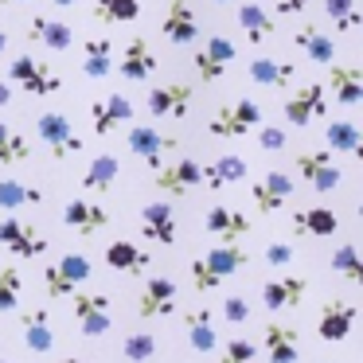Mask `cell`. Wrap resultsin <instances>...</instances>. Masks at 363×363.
<instances>
[{"instance_id": "6da1fadb", "label": "cell", "mask_w": 363, "mask_h": 363, "mask_svg": "<svg viewBox=\"0 0 363 363\" xmlns=\"http://www.w3.org/2000/svg\"><path fill=\"white\" fill-rule=\"evenodd\" d=\"M90 277H94V266H90L86 254H63L59 262H51V266L43 269V293H48L51 301H67V297H74Z\"/></svg>"}, {"instance_id": "7a4b0ae2", "label": "cell", "mask_w": 363, "mask_h": 363, "mask_svg": "<svg viewBox=\"0 0 363 363\" xmlns=\"http://www.w3.org/2000/svg\"><path fill=\"white\" fill-rule=\"evenodd\" d=\"M258 125H262V106L254 102V98L227 102V106H219V110L207 118V133L223 137V141H230V137H250Z\"/></svg>"}, {"instance_id": "3957f363", "label": "cell", "mask_w": 363, "mask_h": 363, "mask_svg": "<svg viewBox=\"0 0 363 363\" xmlns=\"http://www.w3.org/2000/svg\"><path fill=\"white\" fill-rule=\"evenodd\" d=\"M9 79L16 82L24 94H32V98H51V94H59L63 90V74L59 71H51L43 59H35V55H16L9 63Z\"/></svg>"}, {"instance_id": "277c9868", "label": "cell", "mask_w": 363, "mask_h": 363, "mask_svg": "<svg viewBox=\"0 0 363 363\" xmlns=\"http://www.w3.org/2000/svg\"><path fill=\"white\" fill-rule=\"evenodd\" d=\"M0 246H4L12 258H20V262L43 258V254H48V238H43V230L32 227V223H24L16 211H9L4 219H0Z\"/></svg>"}, {"instance_id": "5b68a950", "label": "cell", "mask_w": 363, "mask_h": 363, "mask_svg": "<svg viewBox=\"0 0 363 363\" xmlns=\"http://www.w3.org/2000/svg\"><path fill=\"white\" fill-rule=\"evenodd\" d=\"M35 133L43 137V145L51 149V157L55 160H71L82 152V137L74 133L71 118L59 110H43L40 118H35Z\"/></svg>"}, {"instance_id": "8992f818", "label": "cell", "mask_w": 363, "mask_h": 363, "mask_svg": "<svg viewBox=\"0 0 363 363\" xmlns=\"http://www.w3.org/2000/svg\"><path fill=\"white\" fill-rule=\"evenodd\" d=\"M293 168H297L301 180H305L313 191H320V196L336 191L340 180H344V172H340V164L332 160L328 149H301L297 160H293Z\"/></svg>"}, {"instance_id": "52a82bcc", "label": "cell", "mask_w": 363, "mask_h": 363, "mask_svg": "<svg viewBox=\"0 0 363 363\" xmlns=\"http://www.w3.org/2000/svg\"><path fill=\"white\" fill-rule=\"evenodd\" d=\"M74 324L82 328V336H106L113 328V301L110 293H74L71 297Z\"/></svg>"}, {"instance_id": "ba28073f", "label": "cell", "mask_w": 363, "mask_h": 363, "mask_svg": "<svg viewBox=\"0 0 363 363\" xmlns=\"http://www.w3.org/2000/svg\"><path fill=\"white\" fill-rule=\"evenodd\" d=\"M152 184H157V191H164L168 199H184L188 191H196L199 184H203V164L191 157H180L172 160V164H160L157 172H152Z\"/></svg>"}, {"instance_id": "9c48e42d", "label": "cell", "mask_w": 363, "mask_h": 363, "mask_svg": "<svg viewBox=\"0 0 363 363\" xmlns=\"http://www.w3.org/2000/svg\"><path fill=\"white\" fill-rule=\"evenodd\" d=\"M281 110H285V121H289V125L305 129L308 121L328 113V90H324V82H301V86L285 98Z\"/></svg>"}, {"instance_id": "30bf717a", "label": "cell", "mask_w": 363, "mask_h": 363, "mask_svg": "<svg viewBox=\"0 0 363 363\" xmlns=\"http://www.w3.org/2000/svg\"><path fill=\"white\" fill-rule=\"evenodd\" d=\"M238 59V43H230L227 35H211V40L203 43V48L191 55V67H196V74L203 82H215L227 74V67Z\"/></svg>"}, {"instance_id": "8fae6325", "label": "cell", "mask_w": 363, "mask_h": 363, "mask_svg": "<svg viewBox=\"0 0 363 363\" xmlns=\"http://www.w3.org/2000/svg\"><path fill=\"white\" fill-rule=\"evenodd\" d=\"M145 110L152 118H188L191 110V86L188 82H157L145 98Z\"/></svg>"}, {"instance_id": "7c38bea8", "label": "cell", "mask_w": 363, "mask_h": 363, "mask_svg": "<svg viewBox=\"0 0 363 363\" xmlns=\"http://www.w3.org/2000/svg\"><path fill=\"white\" fill-rule=\"evenodd\" d=\"M141 235L157 246H176L180 227H176V207L168 199H152L141 207Z\"/></svg>"}, {"instance_id": "4fadbf2b", "label": "cell", "mask_w": 363, "mask_h": 363, "mask_svg": "<svg viewBox=\"0 0 363 363\" xmlns=\"http://www.w3.org/2000/svg\"><path fill=\"white\" fill-rule=\"evenodd\" d=\"M176 313V281L172 277H149L145 289L137 293V316L141 320H160Z\"/></svg>"}, {"instance_id": "5bb4252c", "label": "cell", "mask_w": 363, "mask_h": 363, "mask_svg": "<svg viewBox=\"0 0 363 363\" xmlns=\"http://www.w3.org/2000/svg\"><path fill=\"white\" fill-rule=\"evenodd\" d=\"M125 145H129V152L141 157L149 168H160L164 164V152L176 149V137H164L160 129H152V125H133L125 133Z\"/></svg>"}, {"instance_id": "9a60e30c", "label": "cell", "mask_w": 363, "mask_h": 363, "mask_svg": "<svg viewBox=\"0 0 363 363\" xmlns=\"http://www.w3.org/2000/svg\"><path fill=\"white\" fill-rule=\"evenodd\" d=\"M293 188H297L293 176L281 172V168H274V172H266L250 188V199H254V207H258L262 215H274V211H281V207H285V199L293 196Z\"/></svg>"}, {"instance_id": "2e32d148", "label": "cell", "mask_w": 363, "mask_h": 363, "mask_svg": "<svg viewBox=\"0 0 363 363\" xmlns=\"http://www.w3.org/2000/svg\"><path fill=\"white\" fill-rule=\"evenodd\" d=\"M113 67H118L121 79L141 82V79H149V74L157 71V55H152V48H149L145 35H133V40H125V48H121V55L113 59Z\"/></svg>"}, {"instance_id": "e0dca14e", "label": "cell", "mask_w": 363, "mask_h": 363, "mask_svg": "<svg viewBox=\"0 0 363 363\" xmlns=\"http://www.w3.org/2000/svg\"><path fill=\"white\" fill-rule=\"evenodd\" d=\"M63 223L74 230V235L90 238V235H98V230L110 227V211H106L102 203H94V199H67Z\"/></svg>"}, {"instance_id": "ac0fdd59", "label": "cell", "mask_w": 363, "mask_h": 363, "mask_svg": "<svg viewBox=\"0 0 363 363\" xmlns=\"http://www.w3.org/2000/svg\"><path fill=\"white\" fill-rule=\"evenodd\" d=\"M133 110L137 106L129 102L125 94H106V98H98V102L90 106V125H94L98 137H110L118 125L133 121Z\"/></svg>"}, {"instance_id": "d6986e66", "label": "cell", "mask_w": 363, "mask_h": 363, "mask_svg": "<svg viewBox=\"0 0 363 363\" xmlns=\"http://www.w3.org/2000/svg\"><path fill=\"white\" fill-rule=\"evenodd\" d=\"M355 324V308L352 301H324L320 305V316H316V336L328 340V344H340V340H347V332H352Z\"/></svg>"}, {"instance_id": "ffe728a7", "label": "cell", "mask_w": 363, "mask_h": 363, "mask_svg": "<svg viewBox=\"0 0 363 363\" xmlns=\"http://www.w3.org/2000/svg\"><path fill=\"white\" fill-rule=\"evenodd\" d=\"M20 336H24L28 352H35V355H48L59 344L48 308H28V313H20Z\"/></svg>"}, {"instance_id": "44dd1931", "label": "cell", "mask_w": 363, "mask_h": 363, "mask_svg": "<svg viewBox=\"0 0 363 363\" xmlns=\"http://www.w3.org/2000/svg\"><path fill=\"white\" fill-rule=\"evenodd\" d=\"M160 32H164L168 43H176V48H184V43H196L199 35V16L191 12V4H184V0H172L164 12V20H160Z\"/></svg>"}, {"instance_id": "7402d4cb", "label": "cell", "mask_w": 363, "mask_h": 363, "mask_svg": "<svg viewBox=\"0 0 363 363\" xmlns=\"http://www.w3.org/2000/svg\"><path fill=\"white\" fill-rule=\"evenodd\" d=\"M28 40L40 43V48H48V51H67L74 43V32H71V24H63V20L48 16V12H35V16L28 20Z\"/></svg>"}, {"instance_id": "603a6c76", "label": "cell", "mask_w": 363, "mask_h": 363, "mask_svg": "<svg viewBox=\"0 0 363 363\" xmlns=\"http://www.w3.org/2000/svg\"><path fill=\"white\" fill-rule=\"evenodd\" d=\"M305 289H308L305 277H274V281L262 285V305H266L269 313H289V308L301 305Z\"/></svg>"}, {"instance_id": "cb8c5ba5", "label": "cell", "mask_w": 363, "mask_h": 363, "mask_svg": "<svg viewBox=\"0 0 363 363\" xmlns=\"http://www.w3.org/2000/svg\"><path fill=\"white\" fill-rule=\"evenodd\" d=\"M262 340H266L269 363H297L301 359V332L293 324H266Z\"/></svg>"}, {"instance_id": "d4e9b609", "label": "cell", "mask_w": 363, "mask_h": 363, "mask_svg": "<svg viewBox=\"0 0 363 363\" xmlns=\"http://www.w3.org/2000/svg\"><path fill=\"white\" fill-rule=\"evenodd\" d=\"M293 48H297L308 63H316V67L336 63V43H332V35H324L316 24L297 28V32H293Z\"/></svg>"}, {"instance_id": "484cf974", "label": "cell", "mask_w": 363, "mask_h": 363, "mask_svg": "<svg viewBox=\"0 0 363 363\" xmlns=\"http://www.w3.org/2000/svg\"><path fill=\"white\" fill-rule=\"evenodd\" d=\"M207 230H211L219 242H238V238L250 235V219H246L238 207H227V203H215L207 211Z\"/></svg>"}, {"instance_id": "4316f807", "label": "cell", "mask_w": 363, "mask_h": 363, "mask_svg": "<svg viewBox=\"0 0 363 363\" xmlns=\"http://www.w3.org/2000/svg\"><path fill=\"white\" fill-rule=\"evenodd\" d=\"M106 266L118 269V274H145V269L152 266L149 250H141L137 242H129V238H113L110 246H106Z\"/></svg>"}, {"instance_id": "83f0119b", "label": "cell", "mask_w": 363, "mask_h": 363, "mask_svg": "<svg viewBox=\"0 0 363 363\" xmlns=\"http://www.w3.org/2000/svg\"><path fill=\"white\" fill-rule=\"evenodd\" d=\"M328 86L332 98H336L340 106H359L363 102V71L359 67H340V63H328Z\"/></svg>"}, {"instance_id": "f1b7e54d", "label": "cell", "mask_w": 363, "mask_h": 363, "mask_svg": "<svg viewBox=\"0 0 363 363\" xmlns=\"http://www.w3.org/2000/svg\"><path fill=\"white\" fill-rule=\"evenodd\" d=\"M289 223L297 235H308V238H328L340 230V219L332 207H297Z\"/></svg>"}, {"instance_id": "f546056e", "label": "cell", "mask_w": 363, "mask_h": 363, "mask_svg": "<svg viewBox=\"0 0 363 363\" xmlns=\"http://www.w3.org/2000/svg\"><path fill=\"white\" fill-rule=\"evenodd\" d=\"M184 328H188V344H191V352L207 355V352H215V347H219V332H215V316H211V308H191V313L184 316Z\"/></svg>"}, {"instance_id": "4dcf8cb0", "label": "cell", "mask_w": 363, "mask_h": 363, "mask_svg": "<svg viewBox=\"0 0 363 363\" xmlns=\"http://www.w3.org/2000/svg\"><path fill=\"white\" fill-rule=\"evenodd\" d=\"M199 262H203L207 274L223 281V277L238 274V269H242L250 258H246V250L238 242H219V246H211V250H207V258H199Z\"/></svg>"}, {"instance_id": "1f68e13d", "label": "cell", "mask_w": 363, "mask_h": 363, "mask_svg": "<svg viewBox=\"0 0 363 363\" xmlns=\"http://www.w3.org/2000/svg\"><path fill=\"white\" fill-rule=\"evenodd\" d=\"M118 172H121V160L110 157V152H98V157L90 160V168L82 172V191L106 196V191H113V184H118Z\"/></svg>"}, {"instance_id": "d6a6232c", "label": "cell", "mask_w": 363, "mask_h": 363, "mask_svg": "<svg viewBox=\"0 0 363 363\" xmlns=\"http://www.w3.org/2000/svg\"><path fill=\"white\" fill-rule=\"evenodd\" d=\"M293 74H297V67L281 63V59H254V63H250V82L269 86V90H289L293 86Z\"/></svg>"}, {"instance_id": "836d02e7", "label": "cell", "mask_w": 363, "mask_h": 363, "mask_svg": "<svg viewBox=\"0 0 363 363\" xmlns=\"http://www.w3.org/2000/svg\"><path fill=\"white\" fill-rule=\"evenodd\" d=\"M82 74H86V79H106V74H113V40L98 35V40L82 43Z\"/></svg>"}, {"instance_id": "e575fe53", "label": "cell", "mask_w": 363, "mask_h": 363, "mask_svg": "<svg viewBox=\"0 0 363 363\" xmlns=\"http://www.w3.org/2000/svg\"><path fill=\"white\" fill-rule=\"evenodd\" d=\"M238 32L246 35V43H266L274 35V16L262 4H242L238 9Z\"/></svg>"}, {"instance_id": "d590c367", "label": "cell", "mask_w": 363, "mask_h": 363, "mask_svg": "<svg viewBox=\"0 0 363 363\" xmlns=\"http://www.w3.org/2000/svg\"><path fill=\"white\" fill-rule=\"evenodd\" d=\"M359 125L355 121H344V118H336V121H328L324 125V145H328L332 152H347V157H359V149H363V141H359Z\"/></svg>"}, {"instance_id": "8d00e7d4", "label": "cell", "mask_w": 363, "mask_h": 363, "mask_svg": "<svg viewBox=\"0 0 363 363\" xmlns=\"http://www.w3.org/2000/svg\"><path fill=\"white\" fill-rule=\"evenodd\" d=\"M246 176H250V164H246L242 157H219L211 168H203V184L211 191L227 188V184H238V180H246Z\"/></svg>"}, {"instance_id": "74e56055", "label": "cell", "mask_w": 363, "mask_h": 363, "mask_svg": "<svg viewBox=\"0 0 363 363\" xmlns=\"http://www.w3.org/2000/svg\"><path fill=\"white\" fill-rule=\"evenodd\" d=\"M43 191L35 184H20V180H0V211H20V207H40Z\"/></svg>"}, {"instance_id": "f35d334b", "label": "cell", "mask_w": 363, "mask_h": 363, "mask_svg": "<svg viewBox=\"0 0 363 363\" xmlns=\"http://www.w3.org/2000/svg\"><path fill=\"white\" fill-rule=\"evenodd\" d=\"M141 16V0H94L98 24H133Z\"/></svg>"}, {"instance_id": "ab89813d", "label": "cell", "mask_w": 363, "mask_h": 363, "mask_svg": "<svg viewBox=\"0 0 363 363\" xmlns=\"http://www.w3.org/2000/svg\"><path fill=\"white\" fill-rule=\"evenodd\" d=\"M28 157H32L28 137L20 133V129H12V125H4V121H0V164L12 168V164H24Z\"/></svg>"}, {"instance_id": "60d3db41", "label": "cell", "mask_w": 363, "mask_h": 363, "mask_svg": "<svg viewBox=\"0 0 363 363\" xmlns=\"http://www.w3.org/2000/svg\"><path fill=\"white\" fill-rule=\"evenodd\" d=\"M324 16L336 24V32H355L363 12L355 9V0H324Z\"/></svg>"}, {"instance_id": "b9f144b4", "label": "cell", "mask_w": 363, "mask_h": 363, "mask_svg": "<svg viewBox=\"0 0 363 363\" xmlns=\"http://www.w3.org/2000/svg\"><path fill=\"white\" fill-rule=\"evenodd\" d=\"M332 269H336L340 277H347V281L359 285V281H363V262H359V250H355L352 242L336 246V250H332Z\"/></svg>"}, {"instance_id": "7bdbcfd3", "label": "cell", "mask_w": 363, "mask_h": 363, "mask_svg": "<svg viewBox=\"0 0 363 363\" xmlns=\"http://www.w3.org/2000/svg\"><path fill=\"white\" fill-rule=\"evenodd\" d=\"M24 293V277L16 266H0V313H12Z\"/></svg>"}, {"instance_id": "ee69618b", "label": "cell", "mask_w": 363, "mask_h": 363, "mask_svg": "<svg viewBox=\"0 0 363 363\" xmlns=\"http://www.w3.org/2000/svg\"><path fill=\"white\" fill-rule=\"evenodd\" d=\"M121 355H125L129 363H145L157 355V336H149V332H133V336L121 340Z\"/></svg>"}, {"instance_id": "f6af8a7d", "label": "cell", "mask_w": 363, "mask_h": 363, "mask_svg": "<svg viewBox=\"0 0 363 363\" xmlns=\"http://www.w3.org/2000/svg\"><path fill=\"white\" fill-rule=\"evenodd\" d=\"M219 363H258V347H254L250 340H227Z\"/></svg>"}, {"instance_id": "bcb514c9", "label": "cell", "mask_w": 363, "mask_h": 363, "mask_svg": "<svg viewBox=\"0 0 363 363\" xmlns=\"http://www.w3.org/2000/svg\"><path fill=\"white\" fill-rule=\"evenodd\" d=\"M223 316H227L230 324H242L246 316H250V305H246V297H238V293H230V297L223 301Z\"/></svg>"}, {"instance_id": "7dc6e473", "label": "cell", "mask_w": 363, "mask_h": 363, "mask_svg": "<svg viewBox=\"0 0 363 363\" xmlns=\"http://www.w3.org/2000/svg\"><path fill=\"white\" fill-rule=\"evenodd\" d=\"M258 145H262L266 152H281V149H285V129L262 125V129H258Z\"/></svg>"}, {"instance_id": "c3c4849f", "label": "cell", "mask_w": 363, "mask_h": 363, "mask_svg": "<svg viewBox=\"0 0 363 363\" xmlns=\"http://www.w3.org/2000/svg\"><path fill=\"white\" fill-rule=\"evenodd\" d=\"M266 262H269V266H277V269L289 266V262H293V246L289 242H269L266 246Z\"/></svg>"}, {"instance_id": "681fc988", "label": "cell", "mask_w": 363, "mask_h": 363, "mask_svg": "<svg viewBox=\"0 0 363 363\" xmlns=\"http://www.w3.org/2000/svg\"><path fill=\"white\" fill-rule=\"evenodd\" d=\"M308 0H274V12L277 16H293V12H305Z\"/></svg>"}, {"instance_id": "f907efd6", "label": "cell", "mask_w": 363, "mask_h": 363, "mask_svg": "<svg viewBox=\"0 0 363 363\" xmlns=\"http://www.w3.org/2000/svg\"><path fill=\"white\" fill-rule=\"evenodd\" d=\"M4 106H12V86L9 82H0V110H4Z\"/></svg>"}, {"instance_id": "816d5d0a", "label": "cell", "mask_w": 363, "mask_h": 363, "mask_svg": "<svg viewBox=\"0 0 363 363\" xmlns=\"http://www.w3.org/2000/svg\"><path fill=\"white\" fill-rule=\"evenodd\" d=\"M51 4H59V9H71V4H79V0H51Z\"/></svg>"}, {"instance_id": "f5cc1de1", "label": "cell", "mask_w": 363, "mask_h": 363, "mask_svg": "<svg viewBox=\"0 0 363 363\" xmlns=\"http://www.w3.org/2000/svg\"><path fill=\"white\" fill-rule=\"evenodd\" d=\"M4 48H9V35L0 32V55H4Z\"/></svg>"}, {"instance_id": "db71d44e", "label": "cell", "mask_w": 363, "mask_h": 363, "mask_svg": "<svg viewBox=\"0 0 363 363\" xmlns=\"http://www.w3.org/2000/svg\"><path fill=\"white\" fill-rule=\"evenodd\" d=\"M0 4H32V0H0Z\"/></svg>"}, {"instance_id": "11a10c76", "label": "cell", "mask_w": 363, "mask_h": 363, "mask_svg": "<svg viewBox=\"0 0 363 363\" xmlns=\"http://www.w3.org/2000/svg\"><path fill=\"white\" fill-rule=\"evenodd\" d=\"M59 363H94V359H59Z\"/></svg>"}, {"instance_id": "9f6ffc18", "label": "cell", "mask_w": 363, "mask_h": 363, "mask_svg": "<svg viewBox=\"0 0 363 363\" xmlns=\"http://www.w3.org/2000/svg\"><path fill=\"white\" fill-rule=\"evenodd\" d=\"M211 4H230V0H211Z\"/></svg>"}, {"instance_id": "6f0895ef", "label": "cell", "mask_w": 363, "mask_h": 363, "mask_svg": "<svg viewBox=\"0 0 363 363\" xmlns=\"http://www.w3.org/2000/svg\"><path fill=\"white\" fill-rule=\"evenodd\" d=\"M0 363H9V359H0Z\"/></svg>"}]
</instances>
